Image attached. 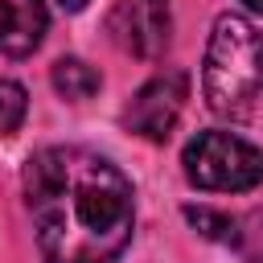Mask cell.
Wrapping results in <instances>:
<instances>
[{
    "label": "cell",
    "mask_w": 263,
    "mask_h": 263,
    "mask_svg": "<svg viewBox=\"0 0 263 263\" xmlns=\"http://www.w3.org/2000/svg\"><path fill=\"white\" fill-rule=\"evenodd\" d=\"M25 205L45 263H115L136 230L132 181L115 160L82 144L29 156Z\"/></svg>",
    "instance_id": "1"
},
{
    "label": "cell",
    "mask_w": 263,
    "mask_h": 263,
    "mask_svg": "<svg viewBox=\"0 0 263 263\" xmlns=\"http://www.w3.org/2000/svg\"><path fill=\"white\" fill-rule=\"evenodd\" d=\"M201 90L210 111L222 119L255 115L263 99V37L247 16L222 12L214 21L205 66H201Z\"/></svg>",
    "instance_id": "2"
},
{
    "label": "cell",
    "mask_w": 263,
    "mask_h": 263,
    "mask_svg": "<svg viewBox=\"0 0 263 263\" xmlns=\"http://www.w3.org/2000/svg\"><path fill=\"white\" fill-rule=\"evenodd\" d=\"M185 177L210 193H247L263 181V152L234 132H197L181 152Z\"/></svg>",
    "instance_id": "3"
},
{
    "label": "cell",
    "mask_w": 263,
    "mask_h": 263,
    "mask_svg": "<svg viewBox=\"0 0 263 263\" xmlns=\"http://www.w3.org/2000/svg\"><path fill=\"white\" fill-rule=\"evenodd\" d=\"M107 33L123 53L156 62L173 37V8L168 0H115L107 12Z\"/></svg>",
    "instance_id": "4"
},
{
    "label": "cell",
    "mask_w": 263,
    "mask_h": 263,
    "mask_svg": "<svg viewBox=\"0 0 263 263\" xmlns=\"http://www.w3.org/2000/svg\"><path fill=\"white\" fill-rule=\"evenodd\" d=\"M185 90H189V82H185L181 70H164V74H156L152 82H144V86L136 90V99H132L127 111H123V123H127L136 136L152 140V144L168 140L173 127H177V119H181Z\"/></svg>",
    "instance_id": "5"
},
{
    "label": "cell",
    "mask_w": 263,
    "mask_h": 263,
    "mask_svg": "<svg viewBox=\"0 0 263 263\" xmlns=\"http://www.w3.org/2000/svg\"><path fill=\"white\" fill-rule=\"evenodd\" d=\"M45 4L41 0H0V53L25 58L45 37Z\"/></svg>",
    "instance_id": "6"
},
{
    "label": "cell",
    "mask_w": 263,
    "mask_h": 263,
    "mask_svg": "<svg viewBox=\"0 0 263 263\" xmlns=\"http://www.w3.org/2000/svg\"><path fill=\"white\" fill-rule=\"evenodd\" d=\"M99 70L95 66H86L82 58H62L58 66H53V86H58V95L62 99H70V103H82V99H90L95 90H99Z\"/></svg>",
    "instance_id": "7"
},
{
    "label": "cell",
    "mask_w": 263,
    "mask_h": 263,
    "mask_svg": "<svg viewBox=\"0 0 263 263\" xmlns=\"http://www.w3.org/2000/svg\"><path fill=\"white\" fill-rule=\"evenodd\" d=\"M230 247L247 259V263H263V210H251L242 218H234V238Z\"/></svg>",
    "instance_id": "8"
},
{
    "label": "cell",
    "mask_w": 263,
    "mask_h": 263,
    "mask_svg": "<svg viewBox=\"0 0 263 263\" xmlns=\"http://www.w3.org/2000/svg\"><path fill=\"white\" fill-rule=\"evenodd\" d=\"M25 111H29L25 86L12 82V78H0V136H12L25 123Z\"/></svg>",
    "instance_id": "9"
},
{
    "label": "cell",
    "mask_w": 263,
    "mask_h": 263,
    "mask_svg": "<svg viewBox=\"0 0 263 263\" xmlns=\"http://www.w3.org/2000/svg\"><path fill=\"white\" fill-rule=\"evenodd\" d=\"M66 12H78V8H86V0H58Z\"/></svg>",
    "instance_id": "10"
},
{
    "label": "cell",
    "mask_w": 263,
    "mask_h": 263,
    "mask_svg": "<svg viewBox=\"0 0 263 263\" xmlns=\"http://www.w3.org/2000/svg\"><path fill=\"white\" fill-rule=\"evenodd\" d=\"M242 4H247L251 12H263V0H242Z\"/></svg>",
    "instance_id": "11"
}]
</instances>
